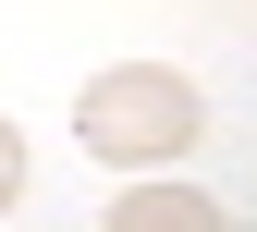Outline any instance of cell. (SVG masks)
<instances>
[{
  "label": "cell",
  "mask_w": 257,
  "mask_h": 232,
  "mask_svg": "<svg viewBox=\"0 0 257 232\" xmlns=\"http://www.w3.org/2000/svg\"><path fill=\"white\" fill-rule=\"evenodd\" d=\"M13 195H25V135L0 122V208H13Z\"/></svg>",
  "instance_id": "3957f363"
},
{
  "label": "cell",
  "mask_w": 257,
  "mask_h": 232,
  "mask_svg": "<svg viewBox=\"0 0 257 232\" xmlns=\"http://www.w3.org/2000/svg\"><path fill=\"white\" fill-rule=\"evenodd\" d=\"M208 135V98L172 74V61H110V74H86L74 98V147L110 159V171H159V159H184Z\"/></svg>",
  "instance_id": "6da1fadb"
},
{
  "label": "cell",
  "mask_w": 257,
  "mask_h": 232,
  "mask_svg": "<svg viewBox=\"0 0 257 232\" xmlns=\"http://www.w3.org/2000/svg\"><path fill=\"white\" fill-rule=\"evenodd\" d=\"M110 232H233V208L196 183H122L110 195Z\"/></svg>",
  "instance_id": "7a4b0ae2"
}]
</instances>
